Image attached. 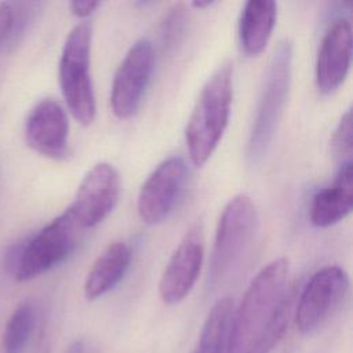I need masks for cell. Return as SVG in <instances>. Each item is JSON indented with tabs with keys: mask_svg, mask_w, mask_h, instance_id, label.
<instances>
[{
	"mask_svg": "<svg viewBox=\"0 0 353 353\" xmlns=\"http://www.w3.org/2000/svg\"><path fill=\"white\" fill-rule=\"evenodd\" d=\"M154 68V51L148 39L135 41L114 72L110 85V108L117 119L132 117L143 101Z\"/></svg>",
	"mask_w": 353,
	"mask_h": 353,
	"instance_id": "obj_8",
	"label": "cell"
},
{
	"mask_svg": "<svg viewBox=\"0 0 353 353\" xmlns=\"http://www.w3.org/2000/svg\"><path fill=\"white\" fill-rule=\"evenodd\" d=\"M234 305L229 296L218 299L210 309L192 353H229Z\"/></svg>",
	"mask_w": 353,
	"mask_h": 353,
	"instance_id": "obj_17",
	"label": "cell"
},
{
	"mask_svg": "<svg viewBox=\"0 0 353 353\" xmlns=\"http://www.w3.org/2000/svg\"><path fill=\"white\" fill-rule=\"evenodd\" d=\"M188 10L185 4L178 3L167 10L160 22V41L167 52L174 51L185 37L188 28Z\"/></svg>",
	"mask_w": 353,
	"mask_h": 353,
	"instance_id": "obj_19",
	"label": "cell"
},
{
	"mask_svg": "<svg viewBox=\"0 0 353 353\" xmlns=\"http://www.w3.org/2000/svg\"><path fill=\"white\" fill-rule=\"evenodd\" d=\"M66 353H90V349L83 341H76L73 345L69 346Z\"/></svg>",
	"mask_w": 353,
	"mask_h": 353,
	"instance_id": "obj_23",
	"label": "cell"
},
{
	"mask_svg": "<svg viewBox=\"0 0 353 353\" xmlns=\"http://www.w3.org/2000/svg\"><path fill=\"white\" fill-rule=\"evenodd\" d=\"M214 1H193L192 6L193 7H197V8H204V7H210L212 6Z\"/></svg>",
	"mask_w": 353,
	"mask_h": 353,
	"instance_id": "obj_24",
	"label": "cell"
},
{
	"mask_svg": "<svg viewBox=\"0 0 353 353\" xmlns=\"http://www.w3.org/2000/svg\"><path fill=\"white\" fill-rule=\"evenodd\" d=\"M92 28L88 22L76 25L62 47L58 77L65 103L72 116L81 124L95 120L97 103L90 73Z\"/></svg>",
	"mask_w": 353,
	"mask_h": 353,
	"instance_id": "obj_6",
	"label": "cell"
},
{
	"mask_svg": "<svg viewBox=\"0 0 353 353\" xmlns=\"http://www.w3.org/2000/svg\"><path fill=\"white\" fill-rule=\"evenodd\" d=\"M259 216L247 194L229 200L218 219L210 261V280L216 285L229 279L250 254L256 237Z\"/></svg>",
	"mask_w": 353,
	"mask_h": 353,
	"instance_id": "obj_4",
	"label": "cell"
},
{
	"mask_svg": "<svg viewBox=\"0 0 353 353\" xmlns=\"http://www.w3.org/2000/svg\"><path fill=\"white\" fill-rule=\"evenodd\" d=\"M36 324V309L32 302L19 303L10 316L3 338V353H23L25 347L33 334Z\"/></svg>",
	"mask_w": 353,
	"mask_h": 353,
	"instance_id": "obj_18",
	"label": "cell"
},
{
	"mask_svg": "<svg viewBox=\"0 0 353 353\" xmlns=\"http://www.w3.org/2000/svg\"><path fill=\"white\" fill-rule=\"evenodd\" d=\"M349 291L347 273L330 265L312 274L295 307V325L301 334L319 330L342 305Z\"/></svg>",
	"mask_w": 353,
	"mask_h": 353,
	"instance_id": "obj_7",
	"label": "cell"
},
{
	"mask_svg": "<svg viewBox=\"0 0 353 353\" xmlns=\"http://www.w3.org/2000/svg\"><path fill=\"white\" fill-rule=\"evenodd\" d=\"M288 261L263 266L247 287L232 323L229 353H270L283 338L291 313Z\"/></svg>",
	"mask_w": 353,
	"mask_h": 353,
	"instance_id": "obj_1",
	"label": "cell"
},
{
	"mask_svg": "<svg viewBox=\"0 0 353 353\" xmlns=\"http://www.w3.org/2000/svg\"><path fill=\"white\" fill-rule=\"evenodd\" d=\"M352 61V26L346 17L332 19L325 29L316 59V84L321 94H331L347 77Z\"/></svg>",
	"mask_w": 353,
	"mask_h": 353,
	"instance_id": "obj_13",
	"label": "cell"
},
{
	"mask_svg": "<svg viewBox=\"0 0 353 353\" xmlns=\"http://www.w3.org/2000/svg\"><path fill=\"white\" fill-rule=\"evenodd\" d=\"M188 167L181 156L163 160L142 183L137 211L141 221L154 226L164 222L174 211L183 190Z\"/></svg>",
	"mask_w": 353,
	"mask_h": 353,
	"instance_id": "obj_9",
	"label": "cell"
},
{
	"mask_svg": "<svg viewBox=\"0 0 353 353\" xmlns=\"http://www.w3.org/2000/svg\"><path fill=\"white\" fill-rule=\"evenodd\" d=\"M232 63H221L203 85L185 128L190 161L200 167L216 149L228 127L232 106Z\"/></svg>",
	"mask_w": 353,
	"mask_h": 353,
	"instance_id": "obj_2",
	"label": "cell"
},
{
	"mask_svg": "<svg viewBox=\"0 0 353 353\" xmlns=\"http://www.w3.org/2000/svg\"><path fill=\"white\" fill-rule=\"evenodd\" d=\"M120 196V176L109 163L95 164L81 179L74 201L68 207L80 229L94 228L114 210Z\"/></svg>",
	"mask_w": 353,
	"mask_h": 353,
	"instance_id": "obj_10",
	"label": "cell"
},
{
	"mask_svg": "<svg viewBox=\"0 0 353 353\" xmlns=\"http://www.w3.org/2000/svg\"><path fill=\"white\" fill-rule=\"evenodd\" d=\"M15 15L12 3H0V50L14 41Z\"/></svg>",
	"mask_w": 353,
	"mask_h": 353,
	"instance_id": "obj_21",
	"label": "cell"
},
{
	"mask_svg": "<svg viewBox=\"0 0 353 353\" xmlns=\"http://www.w3.org/2000/svg\"><path fill=\"white\" fill-rule=\"evenodd\" d=\"M277 19V3L250 0L244 4L239 21L241 50L248 57L259 55L268 46Z\"/></svg>",
	"mask_w": 353,
	"mask_h": 353,
	"instance_id": "obj_16",
	"label": "cell"
},
{
	"mask_svg": "<svg viewBox=\"0 0 353 353\" xmlns=\"http://www.w3.org/2000/svg\"><path fill=\"white\" fill-rule=\"evenodd\" d=\"M204 259V243L200 226H192L171 254L159 283L164 303L182 302L194 287Z\"/></svg>",
	"mask_w": 353,
	"mask_h": 353,
	"instance_id": "obj_11",
	"label": "cell"
},
{
	"mask_svg": "<svg viewBox=\"0 0 353 353\" xmlns=\"http://www.w3.org/2000/svg\"><path fill=\"white\" fill-rule=\"evenodd\" d=\"M352 161L342 163L334 182L314 193L309 207L310 223L316 228H328L345 219L353 208Z\"/></svg>",
	"mask_w": 353,
	"mask_h": 353,
	"instance_id": "obj_14",
	"label": "cell"
},
{
	"mask_svg": "<svg viewBox=\"0 0 353 353\" xmlns=\"http://www.w3.org/2000/svg\"><path fill=\"white\" fill-rule=\"evenodd\" d=\"M331 145L335 156L339 157L342 163L350 161V154H352V110L350 109L342 114L334 131Z\"/></svg>",
	"mask_w": 353,
	"mask_h": 353,
	"instance_id": "obj_20",
	"label": "cell"
},
{
	"mask_svg": "<svg viewBox=\"0 0 353 353\" xmlns=\"http://www.w3.org/2000/svg\"><path fill=\"white\" fill-rule=\"evenodd\" d=\"M99 6H101L99 1H70L69 3V8H70L72 14L79 18H87Z\"/></svg>",
	"mask_w": 353,
	"mask_h": 353,
	"instance_id": "obj_22",
	"label": "cell"
},
{
	"mask_svg": "<svg viewBox=\"0 0 353 353\" xmlns=\"http://www.w3.org/2000/svg\"><path fill=\"white\" fill-rule=\"evenodd\" d=\"M131 248L124 241L110 243L95 259L84 281V295L95 301L112 291L124 277L131 263Z\"/></svg>",
	"mask_w": 353,
	"mask_h": 353,
	"instance_id": "obj_15",
	"label": "cell"
},
{
	"mask_svg": "<svg viewBox=\"0 0 353 353\" xmlns=\"http://www.w3.org/2000/svg\"><path fill=\"white\" fill-rule=\"evenodd\" d=\"M79 225L66 208L61 215L15 245L7 255V265L18 281L36 279L65 262L76 245Z\"/></svg>",
	"mask_w": 353,
	"mask_h": 353,
	"instance_id": "obj_5",
	"label": "cell"
},
{
	"mask_svg": "<svg viewBox=\"0 0 353 353\" xmlns=\"http://www.w3.org/2000/svg\"><path fill=\"white\" fill-rule=\"evenodd\" d=\"M292 54L291 41L283 40L268 65L245 149L247 163L252 167L266 156L283 114L291 84Z\"/></svg>",
	"mask_w": 353,
	"mask_h": 353,
	"instance_id": "obj_3",
	"label": "cell"
},
{
	"mask_svg": "<svg viewBox=\"0 0 353 353\" xmlns=\"http://www.w3.org/2000/svg\"><path fill=\"white\" fill-rule=\"evenodd\" d=\"M26 143L37 153L62 160L69 153V120L65 108L52 98L39 101L25 120Z\"/></svg>",
	"mask_w": 353,
	"mask_h": 353,
	"instance_id": "obj_12",
	"label": "cell"
}]
</instances>
